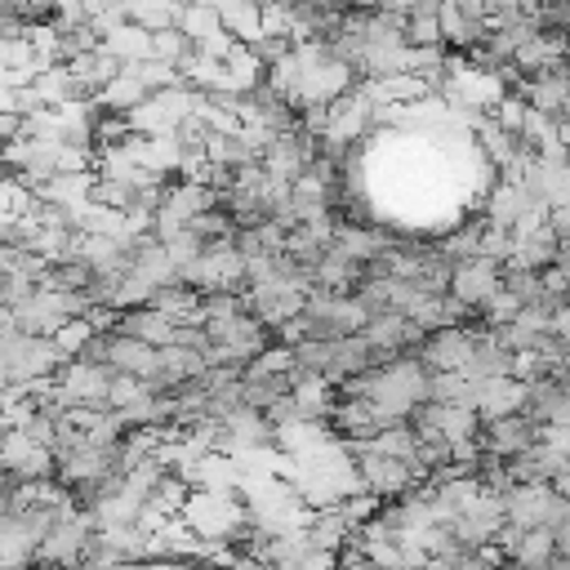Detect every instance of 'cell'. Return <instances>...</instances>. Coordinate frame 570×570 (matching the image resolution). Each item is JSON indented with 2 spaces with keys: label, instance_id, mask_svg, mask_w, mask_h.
Here are the masks:
<instances>
[{
  "label": "cell",
  "instance_id": "6da1fadb",
  "mask_svg": "<svg viewBox=\"0 0 570 570\" xmlns=\"http://www.w3.org/2000/svg\"><path fill=\"white\" fill-rule=\"evenodd\" d=\"M71 356L58 347L53 334H27L18 325L4 321V338H0V370L4 383H36V379H53Z\"/></svg>",
  "mask_w": 570,
  "mask_h": 570
},
{
  "label": "cell",
  "instance_id": "7a4b0ae2",
  "mask_svg": "<svg viewBox=\"0 0 570 570\" xmlns=\"http://www.w3.org/2000/svg\"><path fill=\"white\" fill-rule=\"evenodd\" d=\"M236 494L240 490H191V499L183 508V521L209 543H232L240 534V525L254 517L249 503H240Z\"/></svg>",
  "mask_w": 570,
  "mask_h": 570
},
{
  "label": "cell",
  "instance_id": "3957f363",
  "mask_svg": "<svg viewBox=\"0 0 570 570\" xmlns=\"http://www.w3.org/2000/svg\"><path fill=\"white\" fill-rule=\"evenodd\" d=\"M543 436V419H534L530 410H517V414H499V419H485L481 423V445L503 454V459H517L525 454L530 445H539Z\"/></svg>",
  "mask_w": 570,
  "mask_h": 570
},
{
  "label": "cell",
  "instance_id": "277c9868",
  "mask_svg": "<svg viewBox=\"0 0 570 570\" xmlns=\"http://www.w3.org/2000/svg\"><path fill=\"white\" fill-rule=\"evenodd\" d=\"M499 289H503V263H494V258H485V254L454 263L450 294H454V298H463L472 312H481Z\"/></svg>",
  "mask_w": 570,
  "mask_h": 570
},
{
  "label": "cell",
  "instance_id": "5b68a950",
  "mask_svg": "<svg viewBox=\"0 0 570 570\" xmlns=\"http://www.w3.org/2000/svg\"><path fill=\"white\" fill-rule=\"evenodd\" d=\"M0 468H13L22 476H58V454H53V445L31 436L27 428H4Z\"/></svg>",
  "mask_w": 570,
  "mask_h": 570
},
{
  "label": "cell",
  "instance_id": "8992f818",
  "mask_svg": "<svg viewBox=\"0 0 570 570\" xmlns=\"http://www.w3.org/2000/svg\"><path fill=\"white\" fill-rule=\"evenodd\" d=\"M472 347H476V330H463V325H441L428 334V343L419 347V361L428 370H463L472 361Z\"/></svg>",
  "mask_w": 570,
  "mask_h": 570
},
{
  "label": "cell",
  "instance_id": "52a82bcc",
  "mask_svg": "<svg viewBox=\"0 0 570 570\" xmlns=\"http://www.w3.org/2000/svg\"><path fill=\"white\" fill-rule=\"evenodd\" d=\"M107 365H111V370H125V374L151 379L156 365H160V347L147 343V338H138V334L111 330V334H107Z\"/></svg>",
  "mask_w": 570,
  "mask_h": 570
},
{
  "label": "cell",
  "instance_id": "ba28073f",
  "mask_svg": "<svg viewBox=\"0 0 570 570\" xmlns=\"http://www.w3.org/2000/svg\"><path fill=\"white\" fill-rule=\"evenodd\" d=\"M525 401H530V383H521L517 374H490V379H481V392H476L481 419L517 414V410H525Z\"/></svg>",
  "mask_w": 570,
  "mask_h": 570
},
{
  "label": "cell",
  "instance_id": "9c48e42d",
  "mask_svg": "<svg viewBox=\"0 0 570 570\" xmlns=\"http://www.w3.org/2000/svg\"><path fill=\"white\" fill-rule=\"evenodd\" d=\"M151 98V85L134 71V67H125V71H116L107 85H102V94H98V102L107 107V111H134V107H142Z\"/></svg>",
  "mask_w": 570,
  "mask_h": 570
},
{
  "label": "cell",
  "instance_id": "30bf717a",
  "mask_svg": "<svg viewBox=\"0 0 570 570\" xmlns=\"http://www.w3.org/2000/svg\"><path fill=\"white\" fill-rule=\"evenodd\" d=\"M102 45H107L116 58H125V62H138V58H151V53H156V31H147L142 22L125 18L120 27H111V31L102 36Z\"/></svg>",
  "mask_w": 570,
  "mask_h": 570
},
{
  "label": "cell",
  "instance_id": "8fae6325",
  "mask_svg": "<svg viewBox=\"0 0 570 570\" xmlns=\"http://www.w3.org/2000/svg\"><path fill=\"white\" fill-rule=\"evenodd\" d=\"M178 27L191 36V45L200 49L205 40H214L218 31H223V13L209 4V0H183V9H178Z\"/></svg>",
  "mask_w": 570,
  "mask_h": 570
},
{
  "label": "cell",
  "instance_id": "7c38bea8",
  "mask_svg": "<svg viewBox=\"0 0 570 570\" xmlns=\"http://www.w3.org/2000/svg\"><path fill=\"white\" fill-rule=\"evenodd\" d=\"M151 294H156V281L142 276L138 267H129V272L116 276V294H111V303L125 312V307H142V303H151Z\"/></svg>",
  "mask_w": 570,
  "mask_h": 570
},
{
  "label": "cell",
  "instance_id": "4fadbf2b",
  "mask_svg": "<svg viewBox=\"0 0 570 570\" xmlns=\"http://www.w3.org/2000/svg\"><path fill=\"white\" fill-rule=\"evenodd\" d=\"M98 330H94V321L89 316H71V321H62L58 330H53V338H58V347L67 352V356H80L85 352V343L94 338Z\"/></svg>",
  "mask_w": 570,
  "mask_h": 570
},
{
  "label": "cell",
  "instance_id": "5bb4252c",
  "mask_svg": "<svg viewBox=\"0 0 570 570\" xmlns=\"http://www.w3.org/2000/svg\"><path fill=\"white\" fill-rule=\"evenodd\" d=\"M405 40H410V45H441V40H445L441 13H410V18H405Z\"/></svg>",
  "mask_w": 570,
  "mask_h": 570
},
{
  "label": "cell",
  "instance_id": "9a60e30c",
  "mask_svg": "<svg viewBox=\"0 0 570 570\" xmlns=\"http://www.w3.org/2000/svg\"><path fill=\"white\" fill-rule=\"evenodd\" d=\"M521 307H525V303H521V298H517V294L503 285V289H499V294H494V298L481 307V321L494 330V325H508V321H517V312H521Z\"/></svg>",
  "mask_w": 570,
  "mask_h": 570
},
{
  "label": "cell",
  "instance_id": "2e32d148",
  "mask_svg": "<svg viewBox=\"0 0 570 570\" xmlns=\"http://www.w3.org/2000/svg\"><path fill=\"white\" fill-rule=\"evenodd\" d=\"M525 111H530V102H525L521 94H503V98L494 102V120H499L503 129H512V134H521V125H525Z\"/></svg>",
  "mask_w": 570,
  "mask_h": 570
},
{
  "label": "cell",
  "instance_id": "e0dca14e",
  "mask_svg": "<svg viewBox=\"0 0 570 570\" xmlns=\"http://www.w3.org/2000/svg\"><path fill=\"white\" fill-rule=\"evenodd\" d=\"M142 392H147V379H142V374H125V370H116V379H111V405H116V410L134 405Z\"/></svg>",
  "mask_w": 570,
  "mask_h": 570
},
{
  "label": "cell",
  "instance_id": "ac0fdd59",
  "mask_svg": "<svg viewBox=\"0 0 570 570\" xmlns=\"http://www.w3.org/2000/svg\"><path fill=\"white\" fill-rule=\"evenodd\" d=\"M0 134H4V142L22 138L27 134V111H0Z\"/></svg>",
  "mask_w": 570,
  "mask_h": 570
},
{
  "label": "cell",
  "instance_id": "d6986e66",
  "mask_svg": "<svg viewBox=\"0 0 570 570\" xmlns=\"http://www.w3.org/2000/svg\"><path fill=\"white\" fill-rule=\"evenodd\" d=\"M31 80H36V67H0V85H9V89H22Z\"/></svg>",
  "mask_w": 570,
  "mask_h": 570
},
{
  "label": "cell",
  "instance_id": "ffe728a7",
  "mask_svg": "<svg viewBox=\"0 0 570 570\" xmlns=\"http://www.w3.org/2000/svg\"><path fill=\"white\" fill-rule=\"evenodd\" d=\"M552 485H557L561 494H570V459H566V463L557 468V476H552Z\"/></svg>",
  "mask_w": 570,
  "mask_h": 570
},
{
  "label": "cell",
  "instance_id": "44dd1931",
  "mask_svg": "<svg viewBox=\"0 0 570 570\" xmlns=\"http://www.w3.org/2000/svg\"><path fill=\"white\" fill-rule=\"evenodd\" d=\"M347 4H352V9H379L383 0H347Z\"/></svg>",
  "mask_w": 570,
  "mask_h": 570
}]
</instances>
